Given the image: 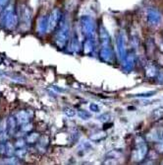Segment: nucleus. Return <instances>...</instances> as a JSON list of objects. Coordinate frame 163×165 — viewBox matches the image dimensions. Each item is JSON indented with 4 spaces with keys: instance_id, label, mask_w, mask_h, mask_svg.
I'll return each mask as SVG.
<instances>
[{
    "instance_id": "20e7f679",
    "label": "nucleus",
    "mask_w": 163,
    "mask_h": 165,
    "mask_svg": "<svg viewBox=\"0 0 163 165\" xmlns=\"http://www.w3.org/2000/svg\"><path fill=\"white\" fill-rule=\"evenodd\" d=\"M78 115H79V117H80L81 119H83V120H88V119H89L92 117V115L88 112H86V111H79Z\"/></svg>"
},
{
    "instance_id": "39448f33",
    "label": "nucleus",
    "mask_w": 163,
    "mask_h": 165,
    "mask_svg": "<svg viewBox=\"0 0 163 165\" xmlns=\"http://www.w3.org/2000/svg\"><path fill=\"white\" fill-rule=\"evenodd\" d=\"M91 109L92 110V111H98V108L97 105H94V104H92L91 105Z\"/></svg>"
},
{
    "instance_id": "f03ea898",
    "label": "nucleus",
    "mask_w": 163,
    "mask_h": 165,
    "mask_svg": "<svg viewBox=\"0 0 163 165\" xmlns=\"http://www.w3.org/2000/svg\"><path fill=\"white\" fill-rule=\"evenodd\" d=\"M60 17H61V13H60V11L58 9H55V10L52 11V13L50 14L49 18H48L47 27H48L49 31L53 30L55 27L58 25L59 21H60Z\"/></svg>"
},
{
    "instance_id": "7ed1b4c3",
    "label": "nucleus",
    "mask_w": 163,
    "mask_h": 165,
    "mask_svg": "<svg viewBox=\"0 0 163 165\" xmlns=\"http://www.w3.org/2000/svg\"><path fill=\"white\" fill-rule=\"evenodd\" d=\"M64 113L65 115H67L68 117L70 118H73V117H75L76 116V111L74 109H71V108H64Z\"/></svg>"
},
{
    "instance_id": "f257e3e1",
    "label": "nucleus",
    "mask_w": 163,
    "mask_h": 165,
    "mask_svg": "<svg viewBox=\"0 0 163 165\" xmlns=\"http://www.w3.org/2000/svg\"><path fill=\"white\" fill-rule=\"evenodd\" d=\"M68 37H69V27L67 25H64L58 32V34L56 35V44L60 48H63L65 44L67 43Z\"/></svg>"
}]
</instances>
